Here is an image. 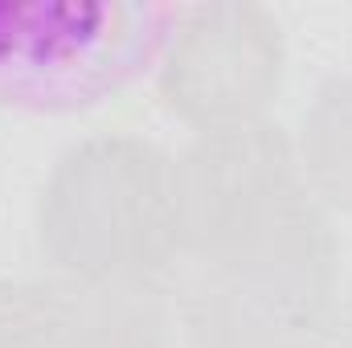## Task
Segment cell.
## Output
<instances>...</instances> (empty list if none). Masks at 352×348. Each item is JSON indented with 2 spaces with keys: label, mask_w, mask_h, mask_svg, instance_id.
<instances>
[{
  "label": "cell",
  "mask_w": 352,
  "mask_h": 348,
  "mask_svg": "<svg viewBox=\"0 0 352 348\" xmlns=\"http://www.w3.org/2000/svg\"><path fill=\"white\" fill-rule=\"evenodd\" d=\"M33 238L54 274L94 287H160L180 262L173 156L127 131L70 144L41 180Z\"/></svg>",
  "instance_id": "6da1fadb"
},
{
  "label": "cell",
  "mask_w": 352,
  "mask_h": 348,
  "mask_svg": "<svg viewBox=\"0 0 352 348\" xmlns=\"http://www.w3.org/2000/svg\"><path fill=\"white\" fill-rule=\"evenodd\" d=\"M340 242L307 201L266 242L188 266L180 328L188 348H340Z\"/></svg>",
  "instance_id": "7a4b0ae2"
},
{
  "label": "cell",
  "mask_w": 352,
  "mask_h": 348,
  "mask_svg": "<svg viewBox=\"0 0 352 348\" xmlns=\"http://www.w3.org/2000/svg\"><path fill=\"white\" fill-rule=\"evenodd\" d=\"M152 0H0V102L87 111L160 62L176 25Z\"/></svg>",
  "instance_id": "3957f363"
},
{
  "label": "cell",
  "mask_w": 352,
  "mask_h": 348,
  "mask_svg": "<svg viewBox=\"0 0 352 348\" xmlns=\"http://www.w3.org/2000/svg\"><path fill=\"white\" fill-rule=\"evenodd\" d=\"M180 262H221L266 242L311 197L274 119L197 131L173 156Z\"/></svg>",
  "instance_id": "277c9868"
},
{
  "label": "cell",
  "mask_w": 352,
  "mask_h": 348,
  "mask_svg": "<svg viewBox=\"0 0 352 348\" xmlns=\"http://www.w3.org/2000/svg\"><path fill=\"white\" fill-rule=\"evenodd\" d=\"M283 78V25L270 8L246 0L180 8L156 62L160 102L184 127H192V135L266 119Z\"/></svg>",
  "instance_id": "5b68a950"
},
{
  "label": "cell",
  "mask_w": 352,
  "mask_h": 348,
  "mask_svg": "<svg viewBox=\"0 0 352 348\" xmlns=\"http://www.w3.org/2000/svg\"><path fill=\"white\" fill-rule=\"evenodd\" d=\"M160 287H94L66 274L0 279V348H164Z\"/></svg>",
  "instance_id": "8992f818"
},
{
  "label": "cell",
  "mask_w": 352,
  "mask_h": 348,
  "mask_svg": "<svg viewBox=\"0 0 352 348\" xmlns=\"http://www.w3.org/2000/svg\"><path fill=\"white\" fill-rule=\"evenodd\" d=\"M307 197L320 209L352 213V74L324 78L291 135Z\"/></svg>",
  "instance_id": "52a82bcc"
},
{
  "label": "cell",
  "mask_w": 352,
  "mask_h": 348,
  "mask_svg": "<svg viewBox=\"0 0 352 348\" xmlns=\"http://www.w3.org/2000/svg\"><path fill=\"white\" fill-rule=\"evenodd\" d=\"M340 348H352V287L344 291V307H340Z\"/></svg>",
  "instance_id": "ba28073f"
}]
</instances>
